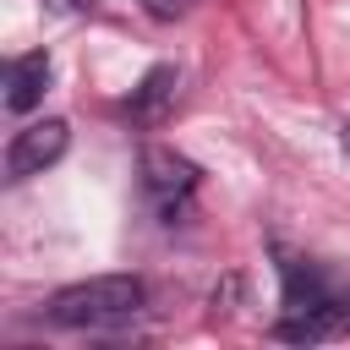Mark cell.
<instances>
[{
  "label": "cell",
  "instance_id": "1",
  "mask_svg": "<svg viewBox=\"0 0 350 350\" xmlns=\"http://www.w3.org/2000/svg\"><path fill=\"white\" fill-rule=\"evenodd\" d=\"M279 252V279H284V317L268 328L284 345H323V339H345L350 334V290L334 284L312 257H295L284 246Z\"/></svg>",
  "mask_w": 350,
  "mask_h": 350
},
{
  "label": "cell",
  "instance_id": "2",
  "mask_svg": "<svg viewBox=\"0 0 350 350\" xmlns=\"http://www.w3.org/2000/svg\"><path fill=\"white\" fill-rule=\"evenodd\" d=\"M148 301V284L137 273H98V279H82V284H66L49 295L44 317L55 328H82V334H109L120 323H131Z\"/></svg>",
  "mask_w": 350,
  "mask_h": 350
},
{
  "label": "cell",
  "instance_id": "3",
  "mask_svg": "<svg viewBox=\"0 0 350 350\" xmlns=\"http://www.w3.org/2000/svg\"><path fill=\"white\" fill-rule=\"evenodd\" d=\"M197 164L180 159L175 148H142V197L159 213V224H180L191 197H197Z\"/></svg>",
  "mask_w": 350,
  "mask_h": 350
},
{
  "label": "cell",
  "instance_id": "4",
  "mask_svg": "<svg viewBox=\"0 0 350 350\" xmlns=\"http://www.w3.org/2000/svg\"><path fill=\"white\" fill-rule=\"evenodd\" d=\"M71 142V126L66 120H33L22 126L11 142H5V180H27V175H44Z\"/></svg>",
  "mask_w": 350,
  "mask_h": 350
},
{
  "label": "cell",
  "instance_id": "5",
  "mask_svg": "<svg viewBox=\"0 0 350 350\" xmlns=\"http://www.w3.org/2000/svg\"><path fill=\"white\" fill-rule=\"evenodd\" d=\"M175 88H180V71H175V66H153V71L131 88V98L120 104V115H126L131 126H159V120L170 115V104H175Z\"/></svg>",
  "mask_w": 350,
  "mask_h": 350
},
{
  "label": "cell",
  "instance_id": "6",
  "mask_svg": "<svg viewBox=\"0 0 350 350\" xmlns=\"http://www.w3.org/2000/svg\"><path fill=\"white\" fill-rule=\"evenodd\" d=\"M44 93H49V55H44V49L16 55V60L5 66V109H11V115H27Z\"/></svg>",
  "mask_w": 350,
  "mask_h": 350
},
{
  "label": "cell",
  "instance_id": "7",
  "mask_svg": "<svg viewBox=\"0 0 350 350\" xmlns=\"http://www.w3.org/2000/svg\"><path fill=\"white\" fill-rule=\"evenodd\" d=\"M137 5H142L148 16H159V22H175V16H186L197 0H137Z\"/></svg>",
  "mask_w": 350,
  "mask_h": 350
},
{
  "label": "cell",
  "instance_id": "8",
  "mask_svg": "<svg viewBox=\"0 0 350 350\" xmlns=\"http://www.w3.org/2000/svg\"><path fill=\"white\" fill-rule=\"evenodd\" d=\"M55 5H60V11H82L88 0H55Z\"/></svg>",
  "mask_w": 350,
  "mask_h": 350
},
{
  "label": "cell",
  "instance_id": "9",
  "mask_svg": "<svg viewBox=\"0 0 350 350\" xmlns=\"http://www.w3.org/2000/svg\"><path fill=\"white\" fill-rule=\"evenodd\" d=\"M339 142H345V153H350V120H345V126H339Z\"/></svg>",
  "mask_w": 350,
  "mask_h": 350
}]
</instances>
